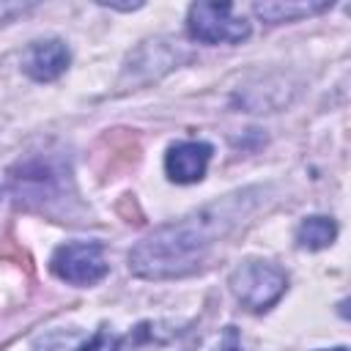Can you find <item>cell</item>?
Wrapping results in <instances>:
<instances>
[{
  "label": "cell",
  "mask_w": 351,
  "mask_h": 351,
  "mask_svg": "<svg viewBox=\"0 0 351 351\" xmlns=\"http://www.w3.org/2000/svg\"><path fill=\"white\" fill-rule=\"evenodd\" d=\"M250 208L252 189H244L156 228L129 252L132 274L143 280H176L197 271L208 250L225 239Z\"/></svg>",
  "instance_id": "1"
},
{
  "label": "cell",
  "mask_w": 351,
  "mask_h": 351,
  "mask_svg": "<svg viewBox=\"0 0 351 351\" xmlns=\"http://www.w3.org/2000/svg\"><path fill=\"white\" fill-rule=\"evenodd\" d=\"M11 189L19 203L38 211H52L55 206H66V195L71 192V173L66 162L52 154L30 156L11 170Z\"/></svg>",
  "instance_id": "2"
},
{
  "label": "cell",
  "mask_w": 351,
  "mask_h": 351,
  "mask_svg": "<svg viewBox=\"0 0 351 351\" xmlns=\"http://www.w3.org/2000/svg\"><path fill=\"white\" fill-rule=\"evenodd\" d=\"M332 8V3L326 0H307V3H255L252 11L255 16H261L269 25H280V22H293V19H304L313 14H321Z\"/></svg>",
  "instance_id": "9"
},
{
  "label": "cell",
  "mask_w": 351,
  "mask_h": 351,
  "mask_svg": "<svg viewBox=\"0 0 351 351\" xmlns=\"http://www.w3.org/2000/svg\"><path fill=\"white\" fill-rule=\"evenodd\" d=\"M332 351H348V348H346V346H337V348H332Z\"/></svg>",
  "instance_id": "14"
},
{
  "label": "cell",
  "mask_w": 351,
  "mask_h": 351,
  "mask_svg": "<svg viewBox=\"0 0 351 351\" xmlns=\"http://www.w3.org/2000/svg\"><path fill=\"white\" fill-rule=\"evenodd\" d=\"M85 335L77 332V329H58V332H49L47 337H41L36 343V351H80L85 346Z\"/></svg>",
  "instance_id": "11"
},
{
  "label": "cell",
  "mask_w": 351,
  "mask_h": 351,
  "mask_svg": "<svg viewBox=\"0 0 351 351\" xmlns=\"http://www.w3.org/2000/svg\"><path fill=\"white\" fill-rule=\"evenodd\" d=\"M219 351H241V348L236 346V332H228V343H225Z\"/></svg>",
  "instance_id": "13"
},
{
  "label": "cell",
  "mask_w": 351,
  "mask_h": 351,
  "mask_svg": "<svg viewBox=\"0 0 351 351\" xmlns=\"http://www.w3.org/2000/svg\"><path fill=\"white\" fill-rule=\"evenodd\" d=\"M197 343L200 335L192 324L140 321L115 343V351H195Z\"/></svg>",
  "instance_id": "6"
},
{
  "label": "cell",
  "mask_w": 351,
  "mask_h": 351,
  "mask_svg": "<svg viewBox=\"0 0 351 351\" xmlns=\"http://www.w3.org/2000/svg\"><path fill=\"white\" fill-rule=\"evenodd\" d=\"M49 269L58 280L71 282V285H96L110 271L101 241H66V244H60L49 258Z\"/></svg>",
  "instance_id": "5"
},
{
  "label": "cell",
  "mask_w": 351,
  "mask_h": 351,
  "mask_svg": "<svg viewBox=\"0 0 351 351\" xmlns=\"http://www.w3.org/2000/svg\"><path fill=\"white\" fill-rule=\"evenodd\" d=\"M115 337H112V332L110 329H99L93 337H88L85 340V346L80 348V351H115Z\"/></svg>",
  "instance_id": "12"
},
{
  "label": "cell",
  "mask_w": 351,
  "mask_h": 351,
  "mask_svg": "<svg viewBox=\"0 0 351 351\" xmlns=\"http://www.w3.org/2000/svg\"><path fill=\"white\" fill-rule=\"evenodd\" d=\"M186 30L200 44H239L250 36V22L233 3H192Z\"/></svg>",
  "instance_id": "4"
},
{
  "label": "cell",
  "mask_w": 351,
  "mask_h": 351,
  "mask_svg": "<svg viewBox=\"0 0 351 351\" xmlns=\"http://www.w3.org/2000/svg\"><path fill=\"white\" fill-rule=\"evenodd\" d=\"M337 239V225L332 217H307L296 228V244L302 250H324Z\"/></svg>",
  "instance_id": "10"
},
{
  "label": "cell",
  "mask_w": 351,
  "mask_h": 351,
  "mask_svg": "<svg viewBox=\"0 0 351 351\" xmlns=\"http://www.w3.org/2000/svg\"><path fill=\"white\" fill-rule=\"evenodd\" d=\"M69 47L60 38H47L27 47V52L22 55V69L36 82H52L69 69Z\"/></svg>",
  "instance_id": "8"
},
{
  "label": "cell",
  "mask_w": 351,
  "mask_h": 351,
  "mask_svg": "<svg viewBox=\"0 0 351 351\" xmlns=\"http://www.w3.org/2000/svg\"><path fill=\"white\" fill-rule=\"evenodd\" d=\"M211 162V145L200 140L173 143L165 154V173L176 184H197Z\"/></svg>",
  "instance_id": "7"
},
{
  "label": "cell",
  "mask_w": 351,
  "mask_h": 351,
  "mask_svg": "<svg viewBox=\"0 0 351 351\" xmlns=\"http://www.w3.org/2000/svg\"><path fill=\"white\" fill-rule=\"evenodd\" d=\"M288 288V277L280 266L266 261H244L230 274L233 296L252 313H263L280 302Z\"/></svg>",
  "instance_id": "3"
}]
</instances>
